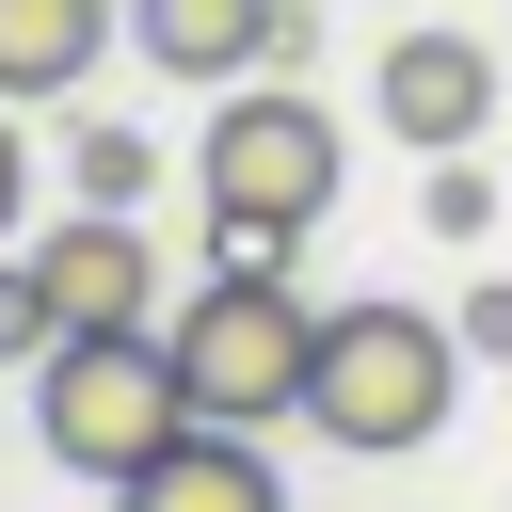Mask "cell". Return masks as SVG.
Segmentation results:
<instances>
[{
	"label": "cell",
	"instance_id": "1",
	"mask_svg": "<svg viewBox=\"0 0 512 512\" xmlns=\"http://www.w3.org/2000/svg\"><path fill=\"white\" fill-rule=\"evenodd\" d=\"M336 176H352V144H336V112L288 96V80H224V112L192 128V208H208L224 256L320 240V224H336Z\"/></svg>",
	"mask_w": 512,
	"mask_h": 512
},
{
	"label": "cell",
	"instance_id": "2",
	"mask_svg": "<svg viewBox=\"0 0 512 512\" xmlns=\"http://www.w3.org/2000/svg\"><path fill=\"white\" fill-rule=\"evenodd\" d=\"M160 352H176L192 416L272 432V416H304V384H320V304H304L272 256H224V272H192V288L160 304Z\"/></svg>",
	"mask_w": 512,
	"mask_h": 512
},
{
	"label": "cell",
	"instance_id": "3",
	"mask_svg": "<svg viewBox=\"0 0 512 512\" xmlns=\"http://www.w3.org/2000/svg\"><path fill=\"white\" fill-rule=\"evenodd\" d=\"M464 400V336L432 304H320V384H304V432L352 448V464H400L432 448Z\"/></svg>",
	"mask_w": 512,
	"mask_h": 512
},
{
	"label": "cell",
	"instance_id": "4",
	"mask_svg": "<svg viewBox=\"0 0 512 512\" xmlns=\"http://www.w3.org/2000/svg\"><path fill=\"white\" fill-rule=\"evenodd\" d=\"M32 432H48V464L64 480H144L176 432H192V384H176V352H160V320L144 336H48L32 352Z\"/></svg>",
	"mask_w": 512,
	"mask_h": 512
},
{
	"label": "cell",
	"instance_id": "5",
	"mask_svg": "<svg viewBox=\"0 0 512 512\" xmlns=\"http://www.w3.org/2000/svg\"><path fill=\"white\" fill-rule=\"evenodd\" d=\"M16 272H32L48 336H144V320L176 304L160 240H144L128 208H64V224H32V240H16Z\"/></svg>",
	"mask_w": 512,
	"mask_h": 512
},
{
	"label": "cell",
	"instance_id": "6",
	"mask_svg": "<svg viewBox=\"0 0 512 512\" xmlns=\"http://www.w3.org/2000/svg\"><path fill=\"white\" fill-rule=\"evenodd\" d=\"M368 96H384V128H400V144L464 160V144L496 128V48L432 16V32H400V48H384V80H368Z\"/></svg>",
	"mask_w": 512,
	"mask_h": 512
},
{
	"label": "cell",
	"instance_id": "7",
	"mask_svg": "<svg viewBox=\"0 0 512 512\" xmlns=\"http://www.w3.org/2000/svg\"><path fill=\"white\" fill-rule=\"evenodd\" d=\"M128 48L224 96V80H256V64H288V48H304V16H288V0H128Z\"/></svg>",
	"mask_w": 512,
	"mask_h": 512
},
{
	"label": "cell",
	"instance_id": "8",
	"mask_svg": "<svg viewBox=\"0 0 512 512\" xmlns=\"http://www.w3.org/2000/svg\"><path fill=\"white\" fill-rule=\"evenodd\" d=\"M112 512H288V480H272V448H256V432L192 416L144 480H112Z\"/></svg>",
	"mask_w": 512,
	"mask_h": 512
},
{
	"label": "cell",
	"instance_id": "9",
	"mask_svg": "<svg viewBox=\"0 0 512 512\" xmlns=\"http://www.w3.org/2000/svg\"><path fill=\"white\" fill-rule=\"evenodd\" d=\"M112 32H128V0H0V96H16V112L80 96Z\"/></svg>",
	"mask_w": 512,
	"mask_h": 512
},
{
	"label": "cell",
	"instance_id": "10",
	"mask_svg": "<svg viewBox=\"0 0 512 512\" xmlns=\"http://www.w3.org/2000/svg\"><path fill=\"white\" fill-rule=\"evenodd\" d=\"M144 176H160V144H144V128H112V112H80V128H64V208H144Z\"/></svg>",
	"mask_w": 512,
	"mask_h": 512
},
{
	"label": "cell",
	"instance_id": "11",
	"mask_svg": "<svg viewBox=\"0 0 512 512\" xmlns=\"http://www.w3.org/2000/svg\"><path fill=\"white\" fill-rule=\"evenodd\" d=\"M416 208H432V240H480V224H496V192H480V160H432V192H416Z\"/></svg>",
	"mask_w": 512,
	"mask_h": 512
},
{
	"label": "cell",
	"instance_id": "12",
	"mask_svg": "<svg viewBox=\"0 0 512 512\" xmlns=\"http://www.w3.org/2000/svg\"><path fill=\"white\" fill-rule=\"evenodd\" d=\"M448 336H464V368H512V272H480V288H464V320H448Z\"/></svg>",
	"mask_w": 512,
	"mask_h": 512
},
{
	"label": "cell",
	"instance_id": "13",
	"mask_svg": "<svg viewBox=\"0 0 512 512\" xmlns=\"http://www.w3.org/2000/svg\"><path fill=\"white\" fill-rule=\"evenodd\" d=\"M32 240V128H16V96H0V256Z\"/></svg>",
	"mask_w": 512,
	"mask_h": 512
},
{
	"label": "cell",
	"instance_id": "14",
	"mask_svg": "<svg viewBox=\"0 0 512 512\" xmlns=\"http://www.w3.org/2000/svg\"><path fill=\"white\" fill-rule=\"evenodd\" d=\"M32 352H48V304H32V272L0 256V368H32Z\"/></svg>",
	"mask_w": 512,
	"mask_h": 512
}]
</instances>
